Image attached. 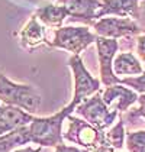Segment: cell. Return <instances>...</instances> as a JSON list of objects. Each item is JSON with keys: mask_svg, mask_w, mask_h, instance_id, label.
Instances as JSON below:
<instances>
[{"mask_svg": "<svg viewBox=\"0 0 145 152\" xmlns=\"http://www.w3.org/2000/svg\"><path fill=\"white\" fill-rule=\"evenodd\" d=\"M75 109V104H70L62 107L52 116L47 117H34L32 122L28 125L31 143H36L39 146H51L55 148L64 142L62 138V123L70 116Z\"/></svg>", "mask_w": 145, "mask_h": 152, "instance_id": "1", "label": "cell"}, {"mask_svg": "<svg viewBox=\"0 0 145 152\" xmlns=\"http://www.w3.org/2000/svg\"><path fill=\"white\" fill-rule=\"evenodd\" d=\"M65 120H68V129L62 133L64 140L81 146L86 152H115L106 140L105 130H100L84 119L71 115L67 116Z\"/></svg>", "mask_w": 145, "mask_h": 152, "instance_id": "2", "label": "cell"}, {"mask_svg": "<svg viewBox=\"0 0 145 152\" xmlns=\"http://www.w3.org/2000/svg\"><path fill=\"white\" fill-rule=\"evenodd\" d=\"M0 102L3 104L16 106L34 115L41 106V94L34 86L18 84L0 74Z\"/></svg>", "mask_w": 145, "mask_h": 152, "instance_id": "3", "label": "cell"}, {"mask_svg": "<svg viewBox=\"0 0 145 152\" xmlns=\"http://www.w3.org/2000/svg\"><path fill=\"white\" fill-rule=\"evenodd\" d=\"M97 35L90 32L87 26H61L54 32V39L45 44L51 48H58L71 52L72 55H80L87 47L96 42Z\"/></svg>", "mask_w": 145, "mask_h": 152, "instance_id": "4", "label": "cell"}, {"mask_svg": "<svg viewBox=\"0 0 145 152\" xmlns=\"http://www.w3.org/2000/svg\"><path fill=\"white\" fill-rule=\"evenodd\" d=\"M74 112L100 130H106L108 128H110L115 123L116 117H119L118 110L110 109L103 102L100 91L90 96L89 99H84L80 104L75 106Z\"/></svg>", "mask_w": 145, "mask_h": 152, "instance_id": "5", "label": "cell"}, {"mask_svg": "<svg viewBox=\"0 0 145 152\" xmlns=\"http://www.w3.org/2000/svg\"><path fill=\"white\" fill-rule=\"evenodd\" d=\"M68 67L71 68L72 78H74V94L71 100L72 104H80L84 99L100 91V86H102L100 80L94 78L87 71L80 55H72L68 59Z\"/></svg>", "mask_w": 145, "mask_h": 152, "instance_id": "6", "label": "cell"}, {"mask_svg": "<svg viewBox=\"0 0 145 152\" xmlns=\"http://www.w3.org/2000/svg\"><path fill=\"white\" fill-rule=\"evenodd\" d=\"M94 44L97 47V57H99V67H100V83L105 87L119 84L121 78L116 77L113 72V59L116 57L119 48L118 41L112 38L97 36Z\"/></svg>", "mask_w": 145, "mask_h": 152, "instance_id": "7", "label": "cell"}, {"mask_svg": "<svg viewBox=\"0 0 145 152\" xmlns=\"http://www.w3.org/2000/svg\"><path fill=\"white\" fill-rule=\"evenodd\" d=\"M93 29L97 36L112 39L139 34V26L131 18H100L97 22H93Z\"/></svg>", "mask_w": 145, "mask_h": 152, "instance_id": "8", "label": "cell"}, {"mask_svg": "<svg viewBox=\"0 0 145 152\" xmlns=\"http://www.w3.org/2000/svg\"><path fill=\"white\" fill-rule=\"evenodd\" d=\"M57 1L67 7L70 20L84 22L87 25H93L97 12L102 9V1L99 0H57Z\"/></svg>", "mask_w": 145, "mask_h": 152, "instance_id": "9", "label": "cell"}, {"mask_svg": "<svg viewBox=\"0 0 145 152\" xmlns=\"http://www.w3.org/2000/svg\"><path fill=\"white\" fill-rule=\"evenodd\" d=\"M102 97L110 109L118 110L119 113L126 112L133 103L138 102V93L128 87H123V84H113L106 87Z\"/></svg>", "mask_w": 145, "mask_h": 152, "instance_id": "10", "label": "cell"}, {"mask_svg": "<svg viewBox=\"0 0 145 152\" xmlns=\"http://www.w3.org/2000/svg\"><path fill=\"white\" fill-rule=\"evenodd\" d=\"M105 16H119V18H139V0H103L102 9L97 12L96 19Z\"/></svg>", "mask_w": 145, "mask_h": 152, "instance_id": "11", "label": "cell"}, {"mask_svg": "<svg viewBox=\"0 0 145 152\" xmlns=\"http://www.w3.org/2000/svg\"><path fill=\"white\" fill-rule=\"evenodd\" d=\"M34 117V115L25 112L21 107L3 104L0 110V136L10 130H15L16 128L29 125Z\"/></svg>", "mask_w": 145, "mask_h": 152, "instance_id": "12", "label": "cell"}, {"mask_svg": "<svg viewBox=\"0 0 145 152\" xmlns=\"http://www.w3.org/2000/svg\"><path fill=\"white\" fill-rule=\"evenodd\" d=\"M19 41H21V47L26 49V51H29V52L47 42L45 29L39 23V20H38V18L35 15L22 28V31L19 34Z\"/></svg>", "mask_w": 145, "mask_h": 152, "instance_id": "13", "label": "cell"}, {"mask_svg": "<svg viewBox=\"0 0 145 152\" xmlns=\"http://www.w3.org/2000/svg\"><path fill=\"white\" fill-rule=\"evenodd\" d=\"M38 20L51 28H61L62 22L68 18V10L65 6H57V4H44L38 7L35 12Z\"/></svg>", "mask_w": 145, "mask_h": 152, "instance_id": "14", "label": "cell"}, {"mask_svg": "<svg viewBox=\"0 0 145 152\" xmlns=\"http://www.w3.org/2000/svg\"><path fill=\"white\" fill-rule=\"evenodd\" d=\"M113 72L116 77L121 75H139L144 70L138 58L132 52H121L113 59Z\"/></svg>", "mask_w": 145, "mask_h": 152, "instance_id": "15", "label": "cell"}, {"mask_svg": "<svg viewBox=\"0 0 145 152\" xmlns=\"http://www.w3.org/2000/svg\"><path fill=\"white\" fill-rule=\"evenodd\" d=\"M28 143H31V138H29L28 125H25L0 136V152H12L13 149Z\"/></svg>", "mask_w": 145, "mask_h": 152, "instance_id": "16", "label": "cell"}, {"mask_svg": "<svg viewBox=\"0 0 145 152\" xmlns=\"http://www.w3.org/2000/svg\"><path fill=\"white\" fill-rule=\"evenodd\" d=\"M125 122H123V117L119 115V122L110 128L109 132H106V140L108 143L116 151V149H122L123 145H125Z\"/></svg>", "mask_w": 145, "mask_h": 152, "instance_id": "17", "label": "cell"}, {"mask_svg": "<svg viewBox=\"0 0 145 152\" xmlns=\"http://www.w3.org/2000/svg\"><path fill=\"white\" fill-rule=\"evenodd\" d=\"M125 139L128 152H145V130L128 132Z\"/></svg>", "mask_w": 145, "mask_h": 152, "instance_id": "18", "label": "cell"}, {"mask_svg": "<svg viewBox=\"0 0 145 152\" xmlns=\"http://www.w3.org/2000/svg\"><path fill=\"white\" fill-rule=\"evenodd\" d=\"M123 86L131 87L133 91L139 94H145V72L136 75V77H126V78H121V83Z\"/></svg>", "mask_w": 145, "mask_h": 152, "instance_id": "19", "label": "cell"}, {"mask_svg": "<svg viewBox=\"0 0 145 152\" xmlns=\"http://www.w3.org/2000/svg\"><path fill=\"white\" fill-rule=\"evenodd\" d=\"M138 103H139V106L128 113L129 119H132V117H144L145 119V94L138 96Z\"/></svg>", "mask_w": 145, "mask_h": 152, "instance_id": "20", "label": "cell"}, {"mask_svg": "<svg viewBox=\"0 0 145 152\" xmlns=\"http://www.w3.org/2000/svg\"><path fill=\"white\" fill-rule=\"evenodd\" d=\"M136 49H138V55H139L141 61L145 64V32L138 38V41H136Z\"/></svg>", "mask_w": 145, "mask_h": 152, "instance_id": "21", "label": "cell"}, {"mask_svg": "<svg viewBox=\"0 0 145 152\" xmlns=\"http://www.w3.org/2000/svg\"><path fill=\"white\" fill-rule=\"evenodd\" d=\"M55 152H86L84 149H80L77 146H71V145H65L64 142L55 146Z\"/></svg>", "mask_w": 145, "mask_h": 152, "instance_id": "22", "label": "cell"}, {"mask_svg": "<svg viewBox=\"0 0 145 152\" xmlns=\"http://www.w3.org/2000/svg\"><path fill=\"white\" fill-rule=\"evenodd\" d=\"M42 146H38V148H32V146H25V148H16L12 152H41Z\"/></svg>", "mask_w": 145, "mask_h": 152, "instance_id": "23", "label": "cell"}, {"mask_svg": "<svg viewBox=\"0 0 145 152\" xmlns=\"http://www.w3.org/2000/svg\"><path fill=\"white\" fill-rule=\"evenodd\" d=\"M1 107H3V103H1V102H0V110H1Z\"/></svg>", "mask_w": 145, "mask_h": 152, "instance_id": "24", "label": "cell"}]
</instances>
